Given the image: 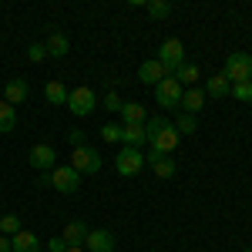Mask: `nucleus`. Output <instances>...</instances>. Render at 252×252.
<instances>
[{
    "label": "nucleus",
    "instance_id": "23",
    "mask_svg": "<svg viewBox=\"0 0 252 252\" xmlns=\"http://www.w3.org/2000/svg\"><path fill=\"white\" fill-rule=\"evenodd\" d=\"M14 125H17V111H14L7 101H0V135H10Z\"/></svg>",
    "mask_w": 252,
    "mask_h": 252
},
{
    "label": "nucleus",
    "instance_id": "4",
    "mask_svg": "<svg viewBox=\"0 0 252 252\" xmlns=\"http://www.w3.org/2000/svg\"><path fill=\"white\" fill-rule=\"evenodd\" d=\"M158 61L165 64V71L175 78V71L185 64V44H182L178 37H168L165 44H161V51H158Z\"/></svg>",
    "mask_w": 252,
    "mask_h": 252
},
{
    "label": "nucleus",
    "instance_id": "6",
    "mask_svg": "<svg viewBox=\"0 0 252 252\" xmlns=\"http://www.w3.org/2000/svg\"><path fill=\"white\" fill-rule=\"evenodd\" d=\"M115 168H118V175L131 178V175H138L141 168H145V155H141L138 148H121V152L115 155Z\"/></svg>",
    "mask_w": 252,
    "mask_h": 252
},
{
    "label": "nucleus",
    "instance_id": "17",
    "mask_svg": "<svg viewBox=\"0 0 252 252\" xmlns=\"http://www.w3.org/2000/svg\"><path fill=\"white\" fill-rule=\"evenodd\" d=\"M121 141H125V148H141L148 141L145 125H121Z\"/></svg>",
    "mask_w": 252,
    "mask_h": 252
},
{
    "label": "nucleus",
    "instance_id": "10",
    "mask_svg": "<svg viewBox=\"0 0 252 252\" xmlns=\"http://www.w3.org/2000/svg\"><path fill=\"white\" fill-rule=\"evenodd\" d=\"M178 131H175V125H165L158 135H152L148 141H152V152H161V155H172L175 148H178Z\"/></svg>",
    "mask_w": 252,
    "mask_h": 252
},
{
    "label": "nucleus",
    "instance_id": "18",
    "mask_svg": "<svg viewBox=\"0 0 252 252\" xmlns=\"http://www.w3.org/2000/svg\"><path fill=\"white\" fill-rule=\"evenodd\" d=\"M88 232H91V229H88V225H84L81 219H74V222H67V225H64V232H61V239H64L67 246H84V239H88Z\"/></svg>",
    "mask_w": 252,
    "mask_h": 252
},
{
    "label": "nucleus",
    "instance_id": "14",
    "mask_svg": "<svg viewBox=\"0 0 252 252\" xmlns=\"http://www.w3.org/2000/svg\"><path fill=\"white\" fill-rule=\"evenodd\" d=\"M40 246H44V242H40L31 229H20V232L10 239V252H40Z\"/></svg>",
    "mask_w": 252,
    "mask_h": 252
},
{
    "label": "nucleus",
    "instance_id": "28",
    "mask_svg": "<svg viewBox=\"0 0 252 252\" xmlns=\"http://www.w3.org/2000/svg\"><path fill=\"white\" fill-rule=\"evenodd\" d=\"M165 125H172V121H168L165 115H155V118H148V121H145V131H148V138H152V135H158V131H161Z\"/></svg>",
    "mask_w": 252,
    "mask_h": 252
},
{
    "label": "nucleus",
    "instance_id": "32",
    "mask_svg": "<svg viewBox=\"0 0 252 252\" xmlns=\"http://www.w3.org/2000/svg\"><path fill=\"white\" fill-rule=\"evenodd\" d=\"M47 252H67V242H64L61 235H54V239L47 242Z\"/></svg>",
    "mask_w": 252,
    "mask_h": 252
},
{
    "label": "nucleus",
    "instance_id": "36",
    "mask_svg": "<svg viewBox=\"0 0 252 252\" xmlns=\"http://www.w3.org/2000/svg\"><path fill=\"white\" fill-rule=\"evenodd\" d=\"M246 252H252V249H246Z\"/></svg>",
    "mask_w": 252,
    "mask_h": 252
},
{
    "label": "nucleus",
    "instance_id": "3",
    "mask_svg": "<svg viewBox=\"0 0 252 252\" xmlns=\"http://www.w3.org/2000/svg\"><path fill=\"white\" fill-rule=\"evenodd\" d=\"M71 168H74L78 175L101 172V152H97V148H88V145L74 148V155H71Z\"/></svg>",
    "mask_w": 252,
    "mask_h": 252
},
{
    "label": "nucleus",
    "instance_id": "33",
    "mask_svg": "<svg viewBox=\"0 0 252 252\" xmlns=\"http://www.w3.org/2000/svg\"><path fill=\"white\" fill-rule=\"evenodd\" d=\"M67 141H71V148H81V145H84V135H81V131H71Z\"/></svg>",
    "mask_w": 252,
    "mask_h": 252
},
{
    "label": "nucleus",
    "instance_id": "1",
    "mask_svg": "<svg viewBox=\"0 0 252 252\" xmlns=\"http://www.w3.org/2000/svg\"><path fill=\"white\" fill-rule=\"evenodd\" d=\"M40 185H51L58 189L61 195H74L81 189V175L71 168V165H58L51 175H40Z\"/></svg>",
    "mask_w": 252,
    "mask_h": 252
},
{
    "label": "nucleus",
    "instance_id": "22",
    "mask_svg": "<svg viewBox=\"0 0 252 252\" xmlns=\"http://www.w3.org/2000/svg\"><path fill=\"white\" fill-rule=\"evenodd\" d=\"M67 88L61 84V81H47V88H44V97L51 101V104H67Z\"/></svg>",
    "mask_w": 252,
    "mask_h": 252
},
{
    "label": "nucleus",
    "instance_id": "2",
    "mask_svg": "<svg viewBox=\"0 0 252 252\" xmlns=\"http://www.w3.org/2000/svg\"><path fill=\"white\" fill-rule=\"evenodd\" d=\"M222 74L229 78V84L252 81V58H249V54H242V51L229 54V58H225V67H222Z\"/></svg>",
    "mask_w": 252,
    "mask_h": 252
},
{
    "label": "nucleus",
    "instance_id": "19",
    "mask_svg": "<svg viewBox=\"0 0 252 252\" xmlns=\"http://www.w3.org/2000/svg\"><path fill=\"white\" fill-rule=\"evenodd\" d=\"M44 51H47V58H64V54L71 51V40H67V34H61V31H51Z\"/></svg>",
    "mask_w": 252,
    "mask_h": 252
},
{
    "label": "nucleus",
    "instance_id": "11",
    "mask_svg": "<svg viewBox=\"0 0 252 252\" xmlns=\"http://www.w3.org/2000/svg\"><path fill=\"white\" fill-rule=\"evenodd\" d=\"M84 252H115V235L108 229H91L84 239Z\"/></svg>",
    "mask_w": 252,
    "mask_h": 252
},
{
    "label": "nucleus",
    "instance_id": "7",
    "mask_svg": "<svg viewBox=\"0 0 252 252\" xmlns=\"http://www.w3.org/2000/svg\"><path fill=\"white\" fill-rule=\"evenodd\" d=\"M182 91H185V88H182L175 78H165V81L155 88L158 108H161V111H165V108H178V104H182Z\"/></svg>",
    "mask_w": 252,
    "mask_h": 252
},
{
    "label": "nucleus",
    "instance_id": "8",
    "mask_svg": "<svg viewBox=\"0 0 252 252\" xmlns=\"http://www.w3.org/2000/svg\"><path fill=\"white\" fill-rule=\"evenodd\" d=\"M27 161L37 168V172H54L58 165V152H54V145H34L31 148V155H27Z\"/></svg>",
    "mask_w": 252,
    "mask_h": 252
},
{
    "label": "nucleus",
    "instance_id": "25",
    "mask_svg": "<svg viewBox=\"0 0 252 252\" xmlns=\"http://www.w3.org/2000/svg\"><path fill=\"white\" fill-rule=\"evenodd\" d=\"M195 128H198L195 115H185V111H182V115L175 118V131H178V135H195Z\"/></svg>",
    "mask_w": 252,
    "mask_h": 252
},
{
    "label": "nucleus",
    "instance_id": "29",
    "mask_svg": "<svg viewBox=\"0 0 252 252\" xmlns=\"http://www.w3.org/2000/svg\"><path fill=\"white\" fill-rule=\"evenodd\" d=\"M101 138H104V141H121V125H115V121H104Z\"/></svg>",
    "mask_w": 252,
    "mask_h": 252
},
{
    "label": "nucleus",
    "instance_id": "30",
    "mask_svg": "<svg viewBox=\"0 0 252 252\" xmlns=\"http://www.w3.org/2000/svg\"><path fill=\"white\" fill-rule=\"evenodd\" d=\"M121 104H125V101H121L118 91H108V94H104V108H108V111H121Z\"/></svg>",
    "mask_w": 252,
    "mask_h": 252
},
{
    "label": "nucleus",
    "instance_id": "5",
    "mask_svg": "<svg viewBox=\"0 0 252 252\" xmlns=\"http://www.w3.org/2000/svg\"><path fill=\"white\" fill-rule=\"evenodd\" d=\"M94 108H97V97H94L91 88H74V91L67 94V111H71V115L88 118V115H94Z\"/></svg>",
    "mask_w": 252,
    "mask_h": 252
},
{
    "label": "nucleus",
    "instance_id": "31",
    "mask_svg": "<svg viewBox=\"0 0 252 252\" xmlns=\"http://www.w3.org/2000/svg\"><path fill=\"white\" fill-rule=\"evenodd\" d=\"M27 58L34 61V64H44V61H47V51H44V44H34V47L27 51Z\"/></svg>",
    "mask_w": 252,
    "mask_h": 252
},
{
    "label": "nucleus",
    "instance_id": "12",
    "mask_svg": "<svg viewBox=\"0 0 252 252\" xmlns=\"http://www.w3.org/2000/svg\"><path fill=\"white\" fill-rule=\"evenodd\" d=\"M27 94H31V84H27L24 78H14V81H7V84H3V101H7L10 108L24 104V101H27Z\"/></svg>",
    "mask_w": 252,
    "mask_h": 252
},
{
    "label": "nucleus",
    "instance_id": "16",
    "mask_svg": "<svg viewBox=\"0 0 252 252\" xmlns=\"http://www.w3.org/2000/svg\"><path fill=\"white\" fill-rule=\"evenodd\" d=\"M145 121H148L145 104H138V101H125L121 104V125H145Z\"/></svg>",
    "mask_w": 252,
    "mask_h": 252
},
{
    "label": "nucleus",
    "instance_id": "35",
    "mask_svg": "<svg viewBox=\"0 0 252 252\" xmlns=\"http://www.w3.org/2000/svg\"><path fill=\"white\" fill-rule=\"evenodd\" d=\"M67 252H84V246H67Z\"/></svg>",
    "mask_w": 252,
    "mask_h": 252
},
{
    "label": "nucleus",
    "instance_id": "20",
    "mask_svg": "<svg viewBox=\"0 0 252 252\" xmlns=\"http://www.w3.org/2000/svg\"><path fill=\"white\" fill-rule=\"evenodd\" d=\"M198 78H202V71H198V64H192V61H185V64L175 71V81H178L182 88H195Z\"/></svg>",
    "mask_w": 252,
    "mask_h": 252
},
{
    "label": "nucleus",
    "instance_id": "9",
    "mask_svg": "<svg viewBox=\"0 0 252 252\" xmlns=\"http://www.w3.org/2000/svg\"><path fill=\"white\" fill-rule=\"evenodd\" d=\"M165 78H172V74L165 71V64H161L158 58L145 61V64L138 67V81H141V84H152V88H158V84H161Z\"/></svg>",
    "mask_w": 252,
    "mask_h": 252
},
{
    "label": "nucleus",
    "instance_id": "24",
    "mask_svg": "<svg viewBox=\"0 0 252 252\" xmlns=\"http://www.w3.org/2000/svg\"><path fill=\"white\" fill-rule=\"evenodd\" d=\"M145 10H148V17H152V20H165L168 14H172V3H168V0H148Z\"/></svg>",
    "mask_w": 252,
    "mask_h": 252
},
{
    "label": "nucleus",
    "instance_id": "34",
    "mask_svg": "<svg viewBox=\"0 0 252 252\" xmlns=\"http://www.w3.org/2000/svg\"><path fill=\"white\" fill-rule=\"evenodd\" d=\"M0 252H10V239L7 235H0Z\"/></svg>",
    "mask_w": 252,
    "mask_h": 252
},
{
    "label": "nucleus",
    "instance_id": "13",
    "mask_svg": "<svg viewBox=\"0 0 252 252\" xmlns=\"http://www.w3.org/2000/svg\"><path fill=\"white\" fill-rule=\"evenodd\" d=\"M145 165H152V172H155L158 178H172V175L178 172L175 158L172 155H161V152H152V155L145 158Z\"/></svg>",
    "mask_w": 252,
    "mask_h": 252
},
{
    "label": "nucleus",
    "instance_id": "27",
    "mask_svg": "<svg viewBox=\"0 0 252 252\" xmlns=\"http://www.w3.org/2000/svg\"><path fill=\"white\" fill-rule=\"evenodd\" d=\"M229 94L235 97V101H246V104H252V81H242V84H232V91Z\"/></svg>",
    "mask_w": 252,
    "mask_h": 252
},
{
    "label": "nucleus",
    "instance_id": "15",
    "mask_svg": "<svg viewBox=\"0 0 252 252\" xmlns=\"http://www.w3.org/2000/svg\"><path fill=\"white\" fill-rule=\"evenodd\" d=\"M202 104H205V91H202V88H185V91H182V104H178V108H182L185 115L202 111Z\"/></svg>",
    "mask_w": 252,
    "mask_h": 252
},
{
    "label": "nucleus",
    "instance_id": "21",
    "mask_svg": "<svg viewBox=\"0 0 252 252\" xmlns=\"http://www.w3.org/2000/svg\"><path fill=\"white\" fill-rule=\"evenodd\" d=\"M229 91H232V84H229L225 74H212V78L205 81V94L209 97H225Z\"/></svg>",
    "mask_w": 252,
    "mask_h": 252
},
{
    "label": "nucleus",
    "instance_id": "26",
    "mask_svg": "<svg viewBox=\"0 0 252 252\" xmlns=\"http://www.w3.org/2000/svg\"><path fill=\"white\" fill-rule=\"evenodd\" d=\"M17 232H20V219H17V215H3V219H0V235L14 239Z\"/></svg>",
    "mask_w": 252,
    "mask_h": 252
}]
</instances>
